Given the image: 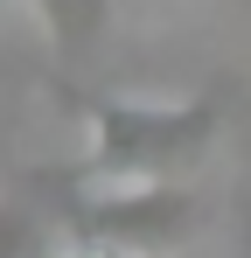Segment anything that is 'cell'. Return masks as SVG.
Here are the masks:
<instances>
[{
	"label": "cell",
	"mask_w": 251,
	"mask_h": 258,
	"mask_svg": "<svg viewBox=\"0 0 251 258\" xmlns=\"http://www.w3.org/2000/svg\"><path fill=\"white\" fill-rule=\"evenodd\" d=\"M91 147L70 181L98 188H154L189 181L216 147V105L209 98H91Z\"/></svg>",
	"instance_id": "1"
},
{
	"label": "cell",
	"mask_w": 251,
	"mask_h": 258,
	"mask_svg": "<svg viewBox=\"0 0 251 258\" xmlns=\"http://www.w3.org/2000/svg\"><path fill=\"white\" fill-rule=\"evenodd\" d=\"M49 188L70 196V230L84 237H105L126 251L167 258L189 230H196V196L181 181H154V188H98V181H70V174H49Z\"/></svg>",
	"instance_id": "2"
},
{
	"label": "cell",
	"mask_w": 251,
	"mask_h": 258,
	"mask_svg": "<svg viewBox=\"0 0 251 258\" xmlns=\"http://www.w3.org/2000/svg\"><path fill=\"white\" fill-rule=\"evenodd\" d=\"M28 7H35V21L49 28L56 56H84V49L105 35V14H112V0H28Z\"/></svg>",
	"instance_id": "3"
},
{
	"label": "cell",
	"mask_w": 251,
	"mask_h": 258,
	"mask_svg": "<svg viewBox=\"0 0 251 258\" xmlns=\"http://www.w3.org/2000/svg\"><path fill=\"white\" fill-rule=\"evenodd\" d=\"M63 244L42 230L35 216H21V210H0V258H56Z\"/></svg>",
	"instance_id": "4"
},
{
	"label": "cell",
	"mask_w": 251,
	"mask_h": 258,
	"mask_svg": "<svg viewBox=\"0 0 251 258\" xmlns=\"http://www.w3.org/2000/svg\"><path fill=\"white\" fill-rule=\"evenodd\" d=\"M56 258H147V251H126V244H105V237H84V230H70Z\"/></svg>",
	"instance_id": "5"
}]
</instances>
